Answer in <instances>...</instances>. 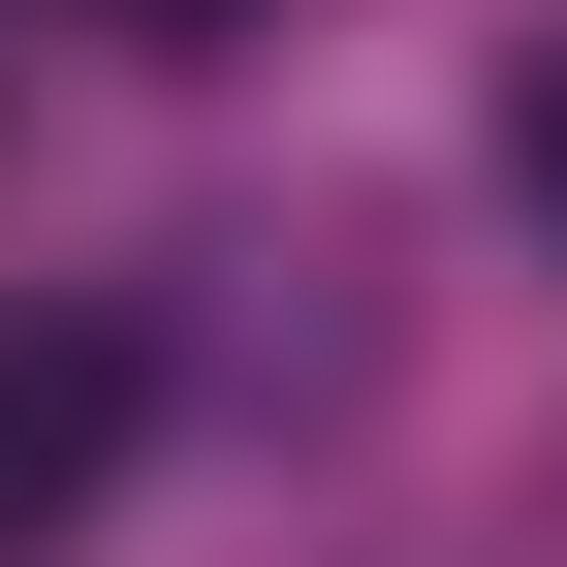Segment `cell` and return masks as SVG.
<instances>
[{
    "label": "cell",
    "instance_id": "2",
    "mask_svg": "<svg viewBox=\"0 0 567 567\" xmlns=\"http://www.w3.org/2000/svg\"><path fill=\"white\" fill-rule=\"evenodd\" d=\"M505 221L567 252V63H536V95H505Z\"/></svg>",
    "mask_w": 567,
    "mask_h": 567
},
{
    "label": "cell",
    "instance_id": "3",
    "mask_svg": "<svg viewBox=\"0 0 567 567\" xmlns=\"http://www.w3.org/2000/svg\"><path fill=\"white\" fill-rule=\"evenodd\" d=\"M126 32H158V63H221V32H252V0H126Z\"/></svg>",
    "mask_w": 567,
    "mask_h": 567
},
{
    "label": "cell",
    "instance_id": "1",
    "mask_svg": "<svg viewBox=\"0 0 567 567\" xmlns=\"http://www.w3.org/2000/svg\"><path fill=\"white\" fill-rule=\"evenodd\" d=\"M158 442V347L126 316H0V567L32 536H95V473Z\"/></svg>",
    "mask_w": 567,
    "mask_h": 567
}]
</instances>
